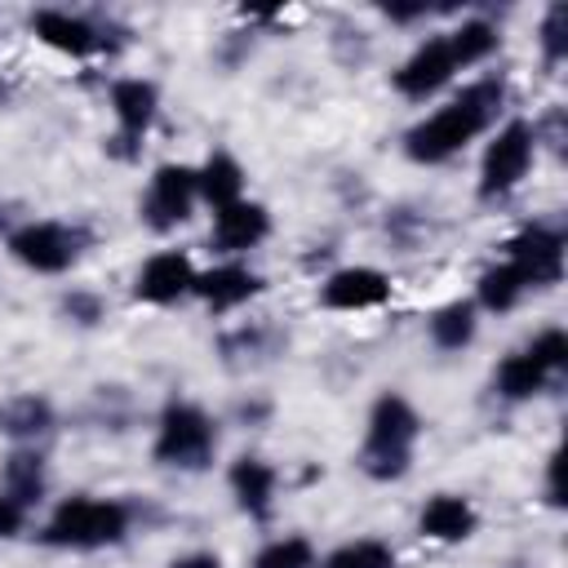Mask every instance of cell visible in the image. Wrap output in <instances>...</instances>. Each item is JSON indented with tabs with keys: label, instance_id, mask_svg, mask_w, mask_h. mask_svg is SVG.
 <instances>
[{
	"label": "cell",
	"instance_id": "1",
	"mask_svg": "<svg viewBox=\"0 0 568 568\" xmlns=\"http://www.w3.org/2000/svg\"><path fill=\"white\" fill-rule=\"evenodd\" d=\"M506 102H510V84L501 71H484L475 80H466L462 89H453L435 111H426L422 120H413L404 129V155L422 169L448 164L457 160L466 146H475L479 138H488L501 120H506Z\"/></svg>",
	"mask_w": 568,
	"mask_h": 568
},
{
	"label": "cell",
	"instance_id": "2",
	"mask_svg": "<svg viewBox=\"0 0 568 568\" xmlns=\"http://www.w3.org/2000/svg\"><path fill=\"white\" fill-rule=\"evenodd\" d=\"M422 430H426V422L413 408V399L399 395V390H382L368 404V417H364V439H359V453H355L359 475L373 479V484H399L413 470Z\"/></svg>",
	"mask_w": 568,
	"mask_h": 568
},
{
	"label": "cell",
	"instance_id": "3",
	"mask_svg": "<svg viewBox=\"0 0 568 568\" xmlns=\"http://www.w3.org/2000/svg\"><path fill=\"white\" fill-rule=\"evenodd\" d=\"M133 532V506L120 497H102V493H71L58 497L40 524V546L53 550H75V555H93V550H111Z\"/></svg>",
	"mask_w": 568,
	"mask_h": 568
},
{
	"label": "cell",
	"instance_id": "4",
	"mask_svg": "<svg viewBox=\"0 0 568 568\" xmlns=\"http://www.w3.org/2000/svg\"><path fill=\"white\" fill-rule=\"evenodd\" d=\"M222 444V422L195 404V399H164L155 413V435H151V462L178 475H200L213 466Z\"/></svg>",
	"mask_w": 568,
	"mask_h": 568
},
{
	"label": "cell",
	"instance_id": "5",
	"mask_svg": "<svg viewBox=\"0 0 568 568\" xmlns=\"http://www.w3.org/2000/svg\"><path fill=\"white\" fill-rule=\"evenodd\" d=\"M537 133H532V120L528 115H506L493 133H488V142H484V151H479V169H475V195L484 200V204H501V200H510L524 182H528V173H532V164H537Z\"/></svg>",
	"mask_w": 568,
	"mask_h": 568
},
{
	"label": "cell",
	"instance_id": "6",
	"mask_svg": "<svg viewBox=\"0 0 568 568\" xmlns=\"http://www.w3.org/2000/svg\"><path fill=\"white\" fill-rule=\"evenodd\" d=\"M89 248V231L62 217H22L4 231V253L31 275H67Z\"/></svg>",
	"mask_w": 568,
	"mask_h": 568
},
{
	"label": "cell",
	"instance_id": "7",
	"mask_svg": "<svg viewBox=\"0 0 568 568\" xmlns=\"http://www.w3.org/2000/svg\"><path fill=\"white\" fill-rule=\"evenodd\" d=\"M564 253H568V235L550 217H532L501 240V262L524 280L528 293L555 288L564 280Z\"/></svg>",
	"mask_w": 568,
	"mask_h": 568
},
{
	"label": "cell",
	"instance_id": "8",
	"mask_svg": "<svg viewBox=\"0 0 568 568\" xmlns=\"http://www.w3.org/2000/svg\"><path fill=\"white\" fill-rule=\"evenodd\" d=\"M200 204V186H195V164L182 160H160L146 173V186L138 195V222L151 235H173L178 226L191 222Z\"/></svg>",
	"mask_w": 568,
	"mask_h": 568
},
{
	"label": "cell",
	"instance_id": "9",
	"mask_svg": "<svg viewBox=\"0 0 568 568\" xmlns=\"http://www.w3.org/2000/svg\"><path fill=\"white\" fill-rule=\"evenodd\" d=\"M106 106H111V120H115V133H111L106 146L120 160H133L142 151L146 133L160 120V84L146 80V75H115L111 89H106Z\"/></svg>",
	"mask_w": 568,
	"mask_h": 568
},
{
	"label": "cell",
	"instance_id": "10",
	"mask_svg": "<svg viewBox=\"0 0 568 568\" xmlns=\"http://www.w3.org/2000/svg\"><path fill=\"white\" fill-rule=\"evenodd\" d=\"M27 31L53 49L58 58H71V62H89V58H102L111 49V36H106V22L80 13V9H62V4H40L27 13Z\"/></svg>",
	"mask_w": 568,
	"mask_h": 568
},
{
	"label": "cell",
	"instance_id": "11",
	"mask_svg": "<svg viewBox=\"0 0 568 568\" xmlns=\"http://www.w3.org/2000/svg\"><path fill=\"white\" fill-rule=\"evenodd\" d=\"M457 58L448 49V36L444 31H426L390 71V89L404 98V102H430L439 98L453 80H457Z\"/></svg>",
	"mask_w": 568,
	"mask_h": 568
},
{
	"label": "cell",
	"instance_id": "12",
	"mask_svg": "<svg viewBox=\"0 0 568 568\" xmlns=\"http://www.w3.org/2000/svg\"><path fill=\"white\" fill-rule=\"evenodd\" d=\"M395 297V280L373 266V262H342L333 266L324 280H320V293L315 302L333 315H368V311H382L390 306Z\"/></svg>",
	"mask_w": 568,
	"mask_h": 568
},
{
	"label": "cell",
	"instance_id": "13",
	"mask_svg": "<svg viewBox=\"0 0 568 568\" xmlns=\"http://www.w3.org/2000/svg\"><path fill=\"white\" fill-rule=\"evenodd\" d=\"M195 275H200V266L191 262L186 248H155L133 271V297L142 306H155V311L178 306L195 293Z\"/></svg>",
	"mask_w": 568,
	"mask_h": 568
},
{
	"label": "cell",
	"instance_id": "14",
	"mask_svg": "<svg viewBox=\"0 0 568 568\" xmlns=\"http://www.w3.org/2000/svg\"><path fill=\"white\" fill-rule=\"evenodd\" d=\"M266 293V275L257 266H248V257H217L213 266H204L195 275V302L209 315H231L244 311L248 302H257Z\"/></svg>",
	"mask_w": 568,
	"mask_h": 568
},
{
	"label": "cell",
	"instance_id": "15",
	"mask_svg": "<svg viewBox=\"0 0 568 568\" xmlns=\"http://www.w3.org/2000/svg\"><path fill=\"white\" fill-rule=\"evenodd\" d=\"M275 231V217L262 200H235L226 209H213V222H209V244L217 257H248L253 248H262Z\"/></svg>",
	"mask_w": 568,
	"mask_h": 568
},
{
	"label": "cell",
	"instance_id": "16",
	"mask_svg": "<svg viewBox=\"0 0 568 568\" xmlns=\"http://www.w3.org/2000/svg\"><path fill=\"white\" fill-rule=\"evenodd\" d=\"M226 493L240 515L266 524L280 506V470L257 453H240L226 462Z\"/></svg>",
	"mask_w": 568,
	"mask_h": 568
},
{
	"label": "cell",
	"instance_id": "17",
	"mask_svg": "<svg viewBox=\"0 0 568 568\" xmlns=\"http://www.w3.org/2000/svg\"><path fill=\"white\" fill-rule=\"evenodd\" d=\"M479 532V506L466 493H430L417 510V537L430 546H462Z\"/></svg>",
	"mask_w": 568,
	"mask_h": 568
},
{
	"label": "cell",
	"instance_id": "18",
	"mask_svg": "<svg viewBox=\"0 0 568 568\" xmlns=\"http://www.w3.org/2000/svg\"><path fill=\"white\" fill-rule=\"evenodd\" d=\"M58 430V408L53 399L36 395V390H22V395H9L0 404V435H9L13 444H27V448H40V439H49Z\"/></svg>",
	"mask_w": 568,
	"mask_h": 568
},
{
	"label": "cell",
	"instance_id": "19",
	"mask_svg": "<svg viewBox=\"0 0 568 568\" xmlns=\"http://www.w3.org/2000/svg\"><path fill=\"white\" fill-rule=\"evenodd\" d=\"M0 493L18 497L27 510H36L49 493V462L40 448H27V444H13L0 462Z\"/></svg>",
	"mask_w": 568,
	"mask_h": 568
},
{
	"label": "cell",
	"instance_id": "20",
	"mask_svg": "<svg viewBox=\"0 0 568 568\" xmlns=\"http://www.w3.org/2000/svg\"><path fill=\"white\" fill-rule=\"evenodd\" d=\"M195 186H200V204H209V209H226V204L244 200L248 173H244V164H240L226 146H213V151L195 164Z\"/></svg>",
	"mask_w": 568,
	"mask_h": 568
},
{
	"label": "cell",
	"instance_id": "21",
	"mask_svg": "<svg viewBox=\"0 0 568 568\" xmlns=\"http://www.w3.org/2000/svg\"><path fill=\"white\" fill-rule=\"evenodd\" d=\"M555 377L519 346V351H506L497 364H493V395L501 399V404H528V399H537L546 386H550Z\"/></svg>",
	"mask_w": 568,
	"mask_h": 568
},
{
	"label": "cell",
	"instance_id": "22",
	"mask_svg": "<svg viewBox=\"0 0 568 568\" xmlns=\"http://www.w3.org/2000/svg\"><path fill=\"white\" fill-rule=\"evenodd\" d=\"M444 36H448V49L457 58V71H475V67H484L501 53V27L484 13H470V18L453 22Z\"/></svg>",
	"mask_w": 568,
	"mask_h": 568
},
{
	"label": "cell",
	"instance_id": "23",
	"mask_svg": "<svg viewBox=\"0 0 568 568\" xmlns=\"http://www.w3.org/2000/svg\"><path fill=\"white\" fill-rule=\"evenodd\" d=\"M426 337H430V346L444 351V355L466 351V346L479 337V311H475V302H470V297H453V302L435 306V311L426 315Z\"/></svg>",
	"mask_w": 568,
	"mask_h": 568
},
{
	"label": "cell",
	"instance_id": "24",
	"mask_svg": "<svg viewBox=\"0 0 568 568\" xmlns=\"http://www.w3.org/2000/svg\"><path fill=\"white\" fill-rule=\"evenodd\" d=\"M528 297V288H524V280L497 257V262H488L479 275H475V311L479 315H510L519 302Z\"/></svg>",
	"mask_w": 568,
	"mask_h": 568
},
{
	"label": "cell",
	"instance_id": "25",
	"mask_svg": "<svg viewBox=\"0 0 568 568\" xmlns=\"http://www.w3.org/2000/svg\"><path fill=\"white\" fill-rule=\"evenodd\" d=\"M248 568H320V550L306 532H280L253 550Z\"/></svg>",
	"mask_w": 568,
	"mask_h": 568
},
{
	"label": "cell",
	"instance_id": "26",
	"mask_svg": "<svg viewBox=\"0 0 568 568\" xmlns=\"http://www.w3.org/2000/svg\"><path fill=\"white\" fill-rule=\"evenodd\" d=\"M320 568H399V555L382 537H351L320 555Z\"/></svg>",
	"mask_w": 568,
	"mask_h": 568
},
{
	"label": "cell",
	"instance_id": "27",
	"mask_svg": "<svg viewBox=\"0 0 568 568\" xmlns=\"http://www.w3.org/2000/svg\"><path fill=\"white\" fill-rule=\"evenodd\" d=\"M537 53H541V62L555 71V67H564V58H568V9L555 0V4H546V13H541V22H537Z\"/></svg>",
	"mask_w": 568,
	"mask_h": 568
},
{
	"label": "cell",
	"instance_id": "28",
	"mask_svg": "<svg viewBox=\"0 0 568 568\" xmlns=\"http://www.w3.org/2000/svg\"><path fill=\"white\" fill-rule=\"evenodd\" d=\"M524 351L559 382L564 373H568V333L559 328V324H546V328H537L528 342H524Z\"/></svg>",
	"mask_w": 568,
	"mask_h": 568
},
{
	"label": "cell",
	"instance_id": "29",
	"mask_svg": "<svg viewBox=\"0 0 568 568\" xmlns=\"http://www.w3.org/2000/svg\"><path fill=\"white\" fill-rule=\"evenodd\" d=\"M58 306H62V315H67L75 328H98V324L106 320V297L93 293V288H67Z\"/></svg>",
	"mask_w": 568,
	"mask_h": 568
},
{
	"label": "cell",
	"instance_id": "30",
	"mask_svg": "<svg viewBox=\"0 0 568 568\" xmlns=\"http://www.w3.org/2000/svg\"><path fill=\"white\" fill-rule=\"evenodd\" d=\"M27 519H31V510H27L18 497L0 493V541H13V537H22V532H27Z\"/></svg>",
	"mask_w": 568,
	"mask_h": 568
},
{
	"label": "cell",
	"instance_id": "31",
	"mask_svg": "<svg viewBox=\"0 0 568 568\" xmlns=\"http://www.w3.org/2000/svg\"><path fill=\"white\" fill-rule=\"evenodd\" d=\"M169 568H226L217 550H182L169 559Z\"/></svg>",
	"mask_w": 568,
	"mask_h": 568
},
{
	"label": "cell",
	"instance_id": "32",
	"mask_svg": "<svg viewBox=\"0 0 568 568\" xmlns=\"http://www.w3.org/2000/svg\"><path fill=\"white\" fill-rule=\"evenodd\" d=\"M382 13H386L390 22H399V27H408V22H422L430 9H426V4H386Z\"/></svg>",
	"mask_w": 568,
	"mask_h": 568
},
{
	"label": "cell",
	"instance_id": "33",
	"mask_svg": "<svg viewBox=\"0 0 568 568\" xmlns=\"http://www.w3.org/2000/svg\"><path fill=\"white\" fill-rule=\"evenodd\" d=\"M546 501L550 506H564V493H559V448L546 457Z\"/></svg>",
	"mask_w": 568,
	"mask_h": 568
},
{
	"label": "cell",
	"instance_id": "34",
	"mask_svg": "<svg viewBox=\"0 0 568 568\" xmlns=\"http://www.w3.org/2000/svg\"><path fill=\"white\" fill-rule=\"evenodd\" d=\"M0 98H4V80H0Z\"/></svg>",
	"mask_w": 568,
	"mask_h": 568
}]
</instances>
